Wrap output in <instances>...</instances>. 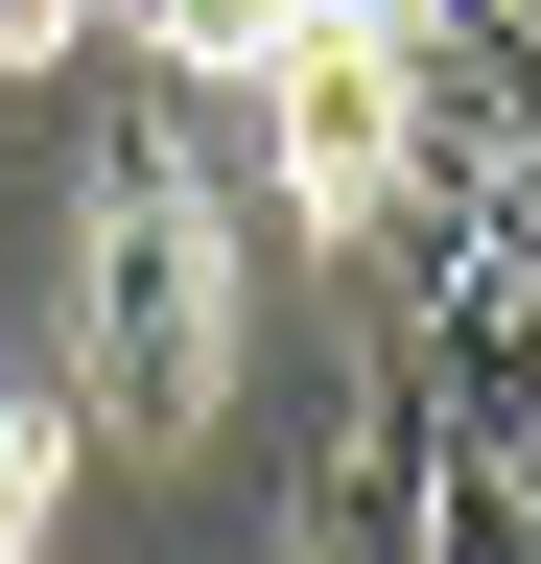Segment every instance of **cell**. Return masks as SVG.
Segmentation results:
<instances>
[{"mask_svg": "<svg viewBox=\"0 0 541 564\" xmlns=\"http://www.w3.org/2000/svg\"><path fill=\"white\" fill-rule=\"evenodd\" d=\"M72 423L95 447H213L236 423V212L165 95H118L72 165Z\"/></svg>", "mask_w": 541, "mask_h": 564, "instance_id": "cell-1", "label": "cell"}, {"mask_svg": "<svg viewBox=\"0 0 541 564\" xmlns=\"http://www.w3.org/2000/svg\"><path fill=\"white\" fill-rule=\"evenodd\" d=\"M236 118H259V165H283L306 236H424V212L495 165V118L424 70V24H400V0H306V24L259 47Z\"/></svg>", "mask_w": 541, "mask_h": 564, "instance_id": "cell-2", "label": "cell"}, {"mask_svg": "<svg viewBox=\"0 0 541 564\" xmlns=\"http://www.w3.org/2000/svg\"><path fill=\"white\" fill-rule=\"evenodd\" d=\"M424 423L447 447H541V165L495 141L447 212H424Z\"/></svg>", "mask_w": 541, "mask_h": 564, "instance_id": "cell-3", "label": "cell"}, {"mask_svg": "<svg viewBox=\"0 0 541 564\" xmlns=\"http://www.w3.org/2000/svg\"><path fill=\"white\" fill-rule=\"evenodd\" d=\"M424 447H447V423H424V377H377V400H354V447L306 470L283 564H424Z\"/></svg>", "mask_w": 541, "mask_h": 564, "instance_id": "cell-4", "label": "cell"}, {"mask_svg": "<svg viewBox=\"0 0 541 564\" xmlns=\"http://www.w3.org/2000/svg\"><path fill=\"white\" fill-rule=\"evenodd\" d=\"M72 470H95L72 377H24V352H0V564H47V541H72Z\"/></svg>", "mask_w": 541, "mask_h": 564, "instance_id": "cell-5", "label": "cell"}, {"mask_svg": "<svg viewBox=\"0 0 541 564\" xmlns=\"http://www.w3.org/2000/svg\"><path fill=\"white\" fill-rule=\"evenodd\" d=\"M95 47H118V0H0V95H72Z\"/></svg>", "mask_w": 541, "mask_h": 564, "instance_id": "cell-6", "label": "cell"}, {"mask_svg": "<svg viewBox=\"0 0 541 564\" xmlns=\"http://www.w3.org/2000/svg\"><path fill=\"white\" fill-rule=\"evenodd\" d=\"M518 165H541V118H518Z\"/></svg>", "mask_w": 541, "mask_h": 564, "instance_id": "cell-7", "label": "cell"}, {"mask_svg": "<svg viewBox=\"0 0 541 564\" xmlns=\"http://www.w3.org/2000/svg\"><path fill=\"white\" fill-rule=\"evenodd\" d=\"M518 470H541V447H518Z\"/></svg>", "mask_w": 541, "mask_h": 564, "instance_id": "cell-8", "label": "cell"}]
</instances>
